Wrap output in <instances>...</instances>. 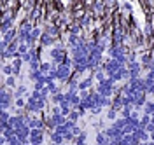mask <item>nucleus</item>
<instances>
[{
	"label": "nucleus",
	"instance_id": "nucleus-9",
	"mask_svg": "<svg viewBox=\"0 0 154 145\" xmlns=\"http://www.w3.org/2000/svg\"><path fill=\"white\" fill-rule=\"evenodd\" d=\"M56 42H58V39L56 37H53V35H49V33H42V37L38 39V44L42 46V47H54L56 46Z\"/></svg>",
	"mask_w": 154,
	"mask_h": 145
},
{
	"label": "nucleus",
	"instance_id": "nucleus-27",
	"mask_svg": "<svg viewBox=\"0 0 154 145\" xmlns=\"http://www.w3.org/2000/svg\"><path fill=\"white\" fill-rule=\"evenodd\" d=\"M117 114H119V112H117L116 108L109 107V110H107V119H109V121H116V119H117Z\"/></svg>",
	"mask_w": 154,
	"mask_h": 145
},
{
	"label": "nucleus",
	"instance_id": "nucleus-28",
	"mask_svg": "<svg viewBox=\"0 0 154 145\" xmlns=\"http://www.w3.org/2000/svg\"><path fill=\"white\" fill-rule=\"evenodd\" d=\"M28 51H30V47L26 46V44H25V42H21V44H19V49H18L19 56H25V54H26Z\"/></svg>",
	"mask_w": 154,
	"mask_h": 145
},
{
	"label": "nucleus",
	"instance_id": "nucleus-12",
	"mask_svg": "<svg viewBox=\"0 0 154 145\" xmlns=\"http://www.w3.org/2000/svg\"><path fill=\"white\" fill-rule=\"evenodd\" d=\"M128 82H130V86H131L133 91H145V89H147V82H145V79H142V77L130 79Z\"/></svg>",
	"mask_w": 154,
	"mask_h": 145
},
{
	"label": "nucleus",
	"instance_id": "nucleus-2",
	"mask_svg": "<svg viewBox=\"0 0 154 145\" xmlns=\"http://www.w3.org/2000/svg\"><path fill=\"white\" fill-rule=\"evenodd\" d=\"M49 58H51V61H53L54 65H61V63H65V59L68 58L67 47H58V46H54V47L49 51Z\"/></svg>",
	"mask_w": 154,
	"mask_h": 145
},
{
	"label": "nucleus",
	"instance_id": "nucleus-1",
	"mask_svg": "<svg viewBox=\"0 0 154 145\" xmlns=\"http://www.w3.org/2000/svg\"><path fill=\"white\" fill-rule=\"evenodd\" d=\"M0 100H2V110H9L11 107H14L16 96H14V91L7 89V86L2 82V93H0Z\"/></svg>",
	"mask_w": 154,
	"mask_h": 145
},
{
	"label": "nucleus",
	"instance_id": "nucleus-16",
	"mask_svg": "<svg viewBox=\"0 0 154 145\" xmlns=\"http://www.w3.org/2000/svg\"><path fill=\"white\" fill-rule=\"evenodd\" d=\"M54 67H56V65H54L53 61H42V63H40V68H38V70H40V72H42L44 75H48V74H49V72H51V70H53Z\"/></svg>",
	"mask_w": 154,
	"mask_h": 145
},
{
	"label": "nucleus",
	"instance_id": "nucleus-21",
	"mask_svg": "<svg viewBox=\"0 0 154 145\" xmlns=\"http://www.w3.org/2000/svg\"><path fill=\"white\" fill-rule=\"evenodd\" d=\"M4 84H5L7 87H11V89H14L16 84H18V82H16V75H9V77H5L4 79Z\"/></svg>",
	"mask_w": 154,
	"mask_h": 145
},
{
	"label": "nucleus",
	"instance_id": "nucleus-30",
	"mask_svg": "<svg viewBox=\"0 0 154 145\" xmlns=\"http://www.w3.org/2000/svg\"><path fill=\"white\" fill-rule=\"evenodd\" d=\"M95 129H105V122L103 121H98V122H95Z\"/></svg>",
	"mask_w": 154,
	"mask_h": 145
},
{
	"label": "nucleus",
	"instance_id": "nucleus-23",
	"mask_svg": "<svg viewBox=\"0 0 154 145\" xmlns=\"http://www.w3.org/2000/svg\"><path fill=\"white\" fill-rule=\"evenodd\" d=\"M144 114H147V116H154V101H145Z\"/></svg>",
	"mask_w": 154,
	"mask_h": 145
},
{
	"label": "nucleus",
	"instance_id": "nucleus-4",
	"mask_svg": "<svg viewBox=\"0 0 154 145\" xmlns=\"http://www.w3.org/2000/svg\"><path fill=\"white\" fill-rule=\"evenodd\" d=\"M74 74V65H67V63H61V65H58L56 67V80L60 82H67L70 75Z\"/></svg>",
	"mask_w": 154,
	"mask_h": 145
},
{
	"label": "nucleus",
	"instance_id": "nucleus-20",
	"mask_svg": "<svg viewBox=\"0 0 154 145\" xmlns=\"http://www.w3.org/2000/svg\"><path fill=\"white\" fill-rule=\"evenodd\" d=\"M86 140H88V133H86V131H82L81 135L75 136L74 143H75V145H86Z\"/></svg>",
	"mask_w": 154,
	"mask_h": 145
},
{
	"label": "nucleus",
	"instance_id": "nucleus-33",
	"mask_svg": "<svg viewBox=\"0 0 154 145\" xmlns=\"http://www.w3.org/2000/svg\"><path fill=\"white\" fill-rule=\"evenodd\" d=\"M149 135H151V140H154V129L151 131V133H149Z\"/></svg>",
	"mask_w": 154,
	"mask_h": 145
},
{
	"label": "nucleus",
	"instance_id": "nucleus-3",
	"mask_svg": "<svg viewBox=\"0 0 154 145\" xmlns=\"http://www.w3.org/2000/svg\"><path fill=\"white\" fill-rule=\"evenodd\" d=\"M114 91H116V86H114V82H112L109 77H107L105 80H102V82H98V84H96V93H100L102 96L112 98Z\"/></svg>",
	"mask_w": 154,
	"mask_h": 145
},
{
	"label": "nucleus",
	"instance_id": "nucleus-14",
	"mask_svg": "<svg viewBox=\"0 0 154 145\" xmlns=\"http://www.w3.org/2000/svg\"><path fill=\"white\" fill-rule=\"evenodd\" d=\"M96 145H110V140L105 135V131H98L96 133Z\"/></svg>",
	"mask_w": 154,
	"mask_h": 145
},
{
	"label": "nucleus",
	"instance_id": "nucleus-8",
	"mask_svg": "<svg viewBox=\"0 0 154 145\" xmlns=\"http://www.w3.org/2000/svg\"><path fill=\"white\" fill-rule=\"evenodd\" d=\"M126 67H128V70H130V79L140 77V74H142V70H144L140 61H130Z\"/></svg>",
	"mask_w": 154,
	"mask_h": 145
},
{
	"label": "nucleus",
	"instance_id": "nucleus-6",
	"mask_svg": "<svg viewBox=\"0 0 154 145\" xmlns=\"http://www.w3.org/2000/svg\"><path fill=\"white\" fill-rule=\"evenodd\" d=\"M131 101H133L135 108L144 107L145 101H147V93L145 91H131Z\"/></svg>",
	"mask_w": 154,
	"mask_h": 145
},
{
	"label": "nucleus",
	"instance_id": "nucleus-36",
	"mask_svg": "<svg viewBox=\"0 0 154 145\" xmlns=\"http://www.w3.org/2000/svg\"><path fill=\"white\" fill-rule=\"evenodd\" d=\"M23 145H33V143H30V142H26V143H23Z\"/></svg>",
	"mask_w": 154,
	"mask_h": 145
},
{
	"label": "nucleus",
	"instance_id": "nucleus-26",
	"mask_svg": "<svg viewBox=\"0 0 154 145\" xmlns=\"http://www.w3.org/2000/svg\"><path fill=\"white\" fill-rule=\"evenodd\" d=\"M133 105H125L123 107V110H121V117H130L131 116V112H133Z\"/></svg>",
	"mask_w": 154,
	"mask_h": 145
},
{
	"label": "nucleus",
	"instance_id": "nucleus-17",
	"mask_svg": "<svg viewBox=\"0 0 154 145\" xmlns=\"http://www.w3.org/2000/svg\"><path fill=\"white\" fill-rule=\"evenodd\" d=\"M63 100H65V93H61V91H58V93H54V95H51V98H49V101H51L53 105H60Z\"/></svg>",
	"mask_w": 154,
	"mask_h": 145
},
{
	"label": "nucleus",
	"instance_id": "nucleus-31",
	"mask_svg": "<svg viewBox=\"0 0 154 145\" xmlns=\"http://www.w3.org/2000/svg\"><path fill=\"white\" fill-rule=\"evenodd\" d=\"M145 79H147V80H152V82H154V68L147 72V77H145Z\"/></svg>",
	"mask_w": 154,
	"mask_h": 145
},
{
	"label": "nucleus",
	"instance_id": "nucleus-19",
	"mask_svg": "<svg viewBox=\"0 0 154 145\" xmlns=\"http://www.w3.org/2000/svg\"><path fill=\"white\" fill-rule=\"evenodd\" d=\"M42 77H44V74H42L40 70H30V74H28V79L30 80H33V82L40 80Z\"/></svg>",
	"mask_w": 154,
	"mask_h": 145
},
{
	"label": "nucleus",
	"instance_id": "nucleus-13",
	"mask_svg": "<svg viewBox=\"0 0 154 145\" xmlns=\"http://www.w3.org/2000/svg\"><path fill=\"white\" fill-rule=\"evenodd\" d=\"M93 80H95L93 74H89L86 79H82V80L79 82V91H89V89L93 87Z\"/></svg>",
	"mask_w": 154,
	"mask_h": 145
},
{
	"label": "nucleus",
	"instance_id": "nucleus-25",
	"mask_svg": "<svg viewBox=\"0 0 154 145\" xmlns=\"http://www.w3.org/2000/svg\"><path fill=\"white\" fill-rule=\"evenodd\" d=\"M151 124V116H147V114H144V116L140 117V126L138 128H142V129H145L147 126Z\"/></svg>",
	"mask_w": 154,
	"mask_h": 145
},
{
	"label": "nucleus",
	"instance_id": "nucleus-35",
	"mask_svg": "<svg viewBox=\"0 0 154 145\" xmlns=\"http://www.w3.org/2000/svg\"><path fill=\"white\" fill-rule=\"evenodd\" d=\"M137 145H147V143H145V142H140V143H137Z\"/></svg>",
	"mask_w": 154,
	"mask_h": 145
},
{
	"label": "nucleus",
	"instance_id": "nucleus-18",
	"mask_svg": "<svg viewBox=\"0 0 154 145\" xmlns=\"http://www.w3.org/2000/svg\"><path fill=\"white\" fill-rule=\"evenodd\" d=\"M91 74H93V77H95L96 80H98V82H102V80H105V79H107V77H105L107 74H105V70H103V67H100L98 70L91 72Z\"/></svg>",
	"mask_w": 154,
	"mask_h": 145
},
{
	"label": "nucleus",
	"instance_id": "nucleus-34",
	"mask_svg": "<svg viewBox=\"0 0 154 145\" xmlns=\"http://www.w3.org/2000/svg\"><path fill=\"white\" fill-rule=\"evenodd\" d=\"M147 145H154V140H151V142H147Z\"/></svg>",
	"mask_w": 154,
	"mask_h": 145
},
{
	"label": "nucleus",
	"instance_id": "nucleus-15",
	"mask_svg": "<svg viewBox=\"0 0 154 145\" xmlns=\"http://www.w3.org/2000/svg\"><path fill=\"white\" fill-rule=\"evenodd\" d=\"M49 138H51V142H53V143H56V145L65 143V136H63V135H60L58 131H51Z\"/></svg>",
	"mask_w": 154,
	"mask_h": 145
},
{
	"label": "nucleus",
	"instance_id": "nucleus-24",
	"mask_svg": "<svg viewBox=\"0 0 154 145\" xmlns=\"http://www.w3.org/2000/svg\"><path fill=\"white\" fill-rule=\"evenodd\" d=\"M2 74L5 77L12 75V63H2Z\"/></svg>",
	"mask_w": 154,
	"mask_h": 145
},
{
	"label": "nucleus",
	"instance_id": "nucleus-29",
	"mask_svg": "<svg viewBox=\"0 0 154 145\" xmlns=\"http://www.w3.org/2000/svg\"><path fill=\"white\" fill-rule=\"evenodd\" d=\"M14 107L25 108V107H26V100H25V98H16V101H14Z\"/></svg>",
	"mask_w": 154,
	"mask_h": 145
},
{
	"label": "nucleus",
	"instance_id": "nucleus-11",
	"mask_svg": "<svg viewBox=\"0 0 154 145\" xmlns=\"http://www.w3.org/2000/svg\"><path fill=\"white\" fill-rule=\"evenodd\" d=\"M30 133H32V128L26 124V126L19 128L18 131H16V136H18V140L21 142V143H26V142L30 140Z\"/></svg>",
	"mask_w": 154,
	"mask_h": 145
},
{
	"label": "nucleus",
	"instance_id": "nucleus-22",
	"mask_svg": "<svg viewBox=\"0 0 154 145\" xmlns=\"http://www.w3.org/2000/svg\"><path fill=\"white\" fill-rule=\"evenodd\" d=\"M25 95H26V86L25 84H21V86H18L14 89V96L16 98H23Z\"/></svg>",
	"mask_w": 154,
	"mask_h": 145
},
{
	"label": "nucleus",
	"instance_id": "nucleus-10",
	"mask_svg": "<svg viewBox=\"0 0 154 145\" xmlns=\"http://www.w3.org/2000/svg\"><path fill=\"white\" fill-rule=\"evenodd\" d=\"M44 129H32V133H30V143L33 145H42V142H44Z\"/></svg>",
	"mask_w": 154,
	"mask_h": 145
},
{
	"label": "nucleus",
	"instance_id": "nucleus-5",
	"mask_svg": "<svg viewBox=\"0 0 154 145\" xmlns=\"http://www.w3.org/2000/svg\"><path fill=\"white\" fill-rule=\"evenodd\" d=\"M103 70H105V74L107 75H112V74H116L117 70L121 67H125L123 63H119L117 59H114V58H107V59H103Z\"/></svg>",
	"mask_w": 154,
	"mask_h": 145
},
{
	"label": "nucleus",
	"instance_id": "nucleus-7",
	"mask_svg": "<svg viewBox=\"0 0 154 145\" xmlns=\"http://www.w3.org/2000/svg\"><path fill=\"white\" fill-rule=\"evenodd\" d=\"M109 79L112 80V82H121V80H125V79H130V70H128V67H121L116 74H112V75H109Z\"/></svg>",
	"mask_w": 154,
	"mask_h": 145
},
{
	"label": "nucleus",
	"instance_id": "nucleus-32",
	"mask_svg": "<svg viewBox=\"0 0 154 145\" xmlns=\"http://www.w3.org/2000/svg\"><path fill=\"white\" fill-rule=\"evenodd\" d=\"M72 133H74V135L77 136V135H81V133H82V129H81V128H79V126L75 124V126H74V129H72Z\"/></svg>",
	"mask_w": 154,
	"mask_h": 145
}]
</instances>
